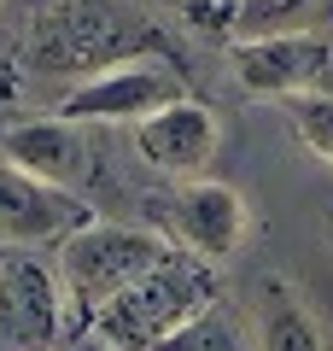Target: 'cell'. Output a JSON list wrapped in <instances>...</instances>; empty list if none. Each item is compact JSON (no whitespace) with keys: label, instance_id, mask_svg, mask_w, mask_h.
Wrapping results in <instances>:
<instances>
[{"label":"cell","instance_id":"1","mask_svg":"<svg viewBox=\"0 0 333 351\" xmlns=\"http://www.w3.org/2000/svg\"><path fill=\"white\" fill-rule=\"evenodd\" d=\"M152 41H158L152 24L123 0H53L29 18L24 64L36 76H64L76 88L111 64L140 59V47H152Z\"/></svg>","mask_w":333,"mask_h":351},{"label":"cell","instance_id":"2","mask_svg":"<svg viewBox=\"0 0 333 351\" xmlns=\"http://www.w3.org/2000/svg\"><path fill=\"white\" fill-rule=\"evenodd\" d=\"M217 299H222L217 269H210L205 258H193V252L170 246L135 287L117 293V299L94 316L88 334L106 339L111 351H152L158 339H170L182 322H193V316L210 311Z\"/></svg>","mask_w":333,"mask_h":351},{"label":"cell","instance_id":"3","mask_svg":"<svg viewBox=\"0 0 333 351\" xmlns=\"http://www.w3.org/2000/svg\"><path fill=\"white\" fill-rule=\"evenodd\" d=\"M170 252V240L152 228H129V223H88L82 234H71L59 246V287H64V311H71L76 334L94 328V316L106 311L117 293H129L152 263Z\"/></svg>","mask_w":333,"mask_h":351},{"label":"cell","instance_id":"4","mask_svg":"<svg viewBox=\"0 0 333 351\" xmlns=\"http://www.w3.org/2000/svg\"><path fill=\"white\" fill-rule=\"evenodd\" d=\"M175 100H187L182 71L158 53H140V59H123L111 71L88 76V82L64 88L59 117H71V123H140V117L164 112Z\"/></svg>","mask_w":333,"mask_h":351},{"label":"cell","instance_id":"5","mask_svg":"<svg viewBox=\"0 0 333 351\" xmlns=\"http://www.w3.org/2000/svg\"><path fill=\"white\" fill-rule=\"evenodd\" d=\"M71 322L59 269L36 252L0 258V351H59V334Z\"/></svg>","mask_w":333,"mask_h":351},{"label":"cell","instance_id":"6","mask_svg":"<svg viewBox=\"0 0 333 351\" xmlns=\"http://www.w3.org/2000/svg\"><path fill=\"white\" fill-rule=\"evenodd\" d=\"M152 223L170 246L217 263L240 252V240H246V199L228 182H182L175 193L152 199Z\"/></svg>","mask_w":333,"mask_h":351},{"label":"cell","instance_id":"7","mask_svg":"<svg viewBox=\"0 0 333 351\" xmlns=\"http://www.w3.org/2000/svg\"><path fill=\"white\" fill-rule=\"evenodd\" d=\"M88 223H94L88 199H76L64 188H47L29 170H18L12 158H0V246H12V252L64 246Z\"/></svg>","mask_w":333,"mask_h":351},{"label":"cell","instance_id":"8","mask_svg":"<svg viewBox=\"0 0 333 351\" xmlns=\"http://www.w3.org/2000/svg\"><path fill=\"white\" fill-rule=\"evenodd\" d=\"M333 59L328 36H293V29H275V36H246L228 47V71L246 94H275V100H293L310 94L321 71Z\"/></svg>","mask_w":333,"mask_h":351},{"label":"cell","instance_id":"9","mask_svg":"<svg viewBox=\"0 0 333 351\" xmlns=\"http://www.w3.org/2000/svg\"><path fill=\"white\" fill-rule=\"evenodd\" d=\"M217 141H222V135H217V117H210L193 94L135 123V152H140V164L158 170V176H175V182H199V170L217 158Z\"/></svg>","mask_w":333,"mask_h":351},{"label":"cell","instance_id":"10","mask_svg":"<svg viewBox=\"0 0 333 351\" xmlns=\"http://www.w3.org/2000/svg\"><path fill=\"white\" fill-rule=\"evenodd\" d=\"M0 158H12L18 170H29L47 188L76 193L94 170V141H88V123H71V117H36V123H12L0 135Z\"/></svg>","mask_w":333,"mask_h":351},{"label":"cell","instance_id":"11","mask_svg":"<svg viewBox=\"0 0 333 351\" xmlns=\"http://www.w3.org/2000/svg\"><path fill=\"white\" fill-rule=\"evenodd\" d=\"M258 351H328V339H321V322L316 311H310L304 299H298L293 281L269 276L258 293Z\"/></svg>","mask_w":333,"mask_h":351},{"label":"cell","instance_id":"12","mask_svg":"<svg viewBox=\"0 0 333 351\" xmlns=\"http://www.w3.org/2000/svg\"><path fill=\"white\" fill-rule=\"evenodd\" d=\"M152 351H258V334L246 328V316L234 311V304H210V311H199L193 322H182L170 339H158Z\"/></svg>","mask_w":333,"mask_h":351},{"label":"cell","instance_id":"13","mask_svg":"<svg viewBox=\"0 0 333 351\" xmlns=\"http://www.w3.org/2000/svg\"><path fill=\"white\" fill-rule=\"evenodd\" d=\"M286 117H293L298 141L333 170V94H316V88H310V94H293V100H286Z\"/></svg>","mask_w":333,"mask_h":351},{"label":"cell","instance_id":"14","mask_svg":"<svg viewBox=\"0 0 333 351\" xmlns=\"http://www.w3.org/2000/svg\"><path fill=\"white\" fill-rule=\"evenodd\" d=\"M71 351H111V346H106V339H94V334H76Z\"/></svg>","mask_w":333,"mask_h":351},{"label":"cell","instance_id":"15","mask_svg":"<svg viewBox=\"0 0 333 351\" xmlns=\"http://www.w3.org/2000/svg\"><path fill=\"white\" fill-rule=\"evenodd\" d=\"M0 258H6V252H0Z\"/></svg>","mask_w":333,"mask_h":351}]
</instances>
